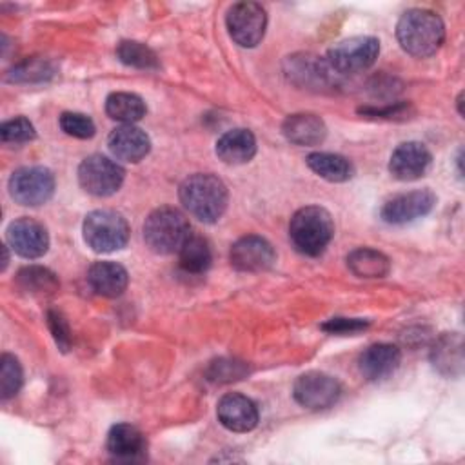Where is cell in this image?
<instances>
[{"label":"cell","mask_w":465,"mask_h":465,"mask_svg":"<svg viewBox=\"0 0 465 465\" xmlns=\"http://www.w3.org/2000/svg\"><path fill=\"white\" fill-rule=\"evenodd\" d=\"M60 127L65 134L74 138H91L96 131L94 122L82 113H64L60 116Z\"/></svg>","instance_id":"obj_33"},{"label":"cell","mask_w":465,"mask_h":465,"mask_svg":"<svg viewBox=\"0 0 465 465\" xmlns=\"http://www.w3.org/2000/svg\"><path fill=\"white\" fill-rule=\"evenodd\" d=\"M430 358L434 367L441 374L460 372L463 358H461V340L454 334H443L432 347Z\"/></svg>","instance_id":"obj_25"},{"label":"cell","mask_w":465,"mask_h":465,"mask_svg":"<svg viewBox=\"0 0 465 465\" xmlns=\"http://www.w3.org/2000/svg\"><path fill=\"white\" fill-rule=\"evenodd\" d=\"M249 372L247 365L236 360H216L207 369V378L216 383H227L243 378Z\"/></svg>","instance_id":"obj_31"},{"label":"cell","mask_w":465,"mask_h":465,"mask_svg":"<svg viewBox=\"0 0 465 465\" xmlns=\"http://www.w3.org/2000/svg\"><path fill=\"white\" fill-rule=\"evenodd\" d=\"M9 193L20 205H42L54 193V176L47 167H20L9 178Z\"/></svg>","instance_id":"obj_7"},{"label":"cell","mask_w":465,"mask_h":465,"mask_svg":"<svg viewBox=\"0 0 465 465\" xmlns=\"http://www.w3.org/2000/svg\"><path fill=\"white\" fill-rule=\"evenodd\" d=\"M178 258H180V267L187 274L205 272L213 260L211 247H209L207 240L202 236H196V234H191L185 240V243L178 251Z\"/></svg>","instance_id":"obj_24"},{"label":"cell","mask_w":465,"mask_h":465,"mask_svg":"<svg viewBox=\"0 0 465 465\" xmlns=\"http://www.w3.org/2000/svg\"><path fill=\"white\" fill-rule=\"evenodd\" d=\"M436 203V196L429 189H420V191H409L392 196L387 200L380 211L383 222L392 223V225H403L409 222H414L427 213Z\"/></svg>","instance_id":"obj_11"},{"label":"cell","mask_w":465,"mask_h":465,"mask_svg":"<svg viewBox=\"0 0 465 465\" xmlns=\"http://www.w3.org/2000/svg\"><path fill=\"white\" fill-rule=\"evenodd\" d=\"M227 29L231 38L242 47H254L265 35L267 15L256 2H238L227 13Z\"/></svg>","instance_id":"obj_9"},{"label":"cell","mask_w":465,"mask_h":465,"mask_svg":"<svg viewBox=\"0 0 465 465\" xmlns=\"http://www.w3.org/2000/svg\"><path fill=\"white\" fill-rule=\"evenodd\" d=\"M16 283L22 291L35 296L53 294L54 291H58V285H60L56 274L47 267H40V265H27L20 269L16 274Z\"/></svg>","instance_id":"obj_26"},{"label":"cell","mask_w":465,"mask_h":465,"mask_svg":"<svg viewBox=\"0 0 465 465\" xmlns=\"http://www.w3.org/2000/svg\"><path fill=\"white\" fill-rule=\"evenodd\" d=\"M0 136L4 142H9V143H24V142L33 140L36 136V133H35L33 124L27 118L18 116V118H13V120H7L2 124Z\"/></svg>","instance_id":"obj_32"},{"label":"cell","mask_w":465,"mask_h":465,"mask_svg":"<svg viewBox=\"0 0 465 465\" xmlns=\"http://www.w3.org/2000/svg\"><path fill=\"white\" fill-rule=\"evenodd\" d=\"M347 265L360 278H383L391 269L389 258L371 247H360L349 252Z\"/></svg>","instance_id":"obj_22"},{"label":"cell","mask_w":465,"mask_h":465,"mask_svg":"<svg viewBox=\"0 0 465 465\" xmlns=\"http://www.w3.org/2000/svg\"><path fill=\"white\" fill-rule=\"evenodd\" d=\"M396 36L409 54L425 58L441 47L445 40V25L434 11L409 9L398 20Z\"/></svg>","instance_id":"obj_1"},{"label":"cell","mask_w":465,"mask_h":465,"mask_svg":"<svg viewBox=\"0 0 465 465\" xmlns=\"http://www.w3.org/2000/svg\"><path fill=\"white\" fill-rule=\"evenodd\" d=\"M229 193L225 183L211 173H196L180 185V202L200 222L213 223L227 209Z\"/></svg>","instance_id":"obj_2"},{"label":"cell","mask_w":465,"mask_h":465,"mask_svg":"<svg viewBox=\"0 0 465 465\" xmlns=\"http://www.w3.org/2000/svg\"><path fill=\"white\" fill-rule=\"evenodd\" d=\"M307 165L329 182H345L354 173L352 163L345 156L334 153H311L307 156Z\"/></svg>","instance_id":"obj_23"},{"label":"cell","mask_w":465,"mask_h":465,"mask_svg":"<svg viewBox=\"0 0 465 465\" xmlns=\"http://www.w3.org/2000/svg\"><path fill=\"white\" fill-rule=\"evenodd\" d=\"M7 242L22 258H40L49 247L47 229L33 218H18L7 227Z\"/></svg>","instance_id":"obj_13"},{"label":"cell","mask_w":465,"mask_h":465,"mask_svg":"<svg viewBox=\"0 0 465 465\" xmlns=\"http://www.w3.org/2000/svg\"><path fill=\"white\" fill-rule=\"evenodd\" d=\"M116 54H118L120 62H124L125 65L136 67V69H156L158 67L156 53L142 42L124 40V42H120Z\"/></svg>","instance_id":"obj_28"},{"label":"cell","mask_w":465,"mask_h":465,"mask_svg":"<svg viewBox=\"0 0 465 465\" xmlns=\"http://www.w3.org/2000/svg\"><path fill=\"white\" fill-rule=\"evenodd\" d=\"M334 234L331 214L318 205L302 207L289 223V236L296 251L307 256H318L325 251Z\"/></svg>","instance_id":"obj_3"},{"label":"cell","mask_w":465,"mask_h":465,"mask_svg":"<svg viewBox=\"0 0 465 465\" xmlns=\"http://www.w3.org/2000/svg\"><path fill=\"white\" fill-rule=\"evenodd\" d=\"M282 131L296 145H318L327 134L323 120L312 113H296L285 118Z\"/></svg>","instance_id":"obj_19"},{"label":"cell","mask_w":465,"mask_h":465,"mask_svg":"<svg viewBox=\"0 0 465 465\" xmlns=\"http://www.w3.org/2000/svg\"><path fill=\"white\" fill-rule=\"evenodd\" d=\"M107 145L111 153L124 162H140L151 149V140L140 127L124 124L109 134Z\"/></svg>","instance_id":"obj_18"},{"label":"cell","mask_w":465,"mask_h":465,"mask_svg":"<svg viewBox=\"0 0 465 465\" xmlns=\"http://www.w3.org/2000/svg\"><path fill=\"white\" fill-rule=\"evenodd\" d=\"M84 240L96 252L118 251L129 240V223L113 209H96L84 220Z\"/></svg>","instance_id":"obj_5"},{"label":"cell","mask_w":465,"mask_h":465,"mask_svg":"<svg viewBox=\"0 0 465 465\" xmlns=\"http://www.w3.org/2000/svg\"><path fill=\"white\" fill-rule=\"evenodd\" d=\"M127 271L116 262H96L87 272L91 289L107 298L120 296L127 287Z\"/></svg>","instance_id":"obj_21"},{"label":"cell","mask_w":465,"mask_h":465,"mask_svg":"<svg viewBox=\"0 0 465 465\" xmlns=\"http://www.w3.org/2000/svg\"><path fill=\"white\" fill-rule=\"evenodd\" d=\"M276 252L272 245L256 234H247L236 240L231 247V265L242 272H262L272 267Z\"/></svg>","instance_id":"obj_12"},{"label":"cell","mask_w":465,"mask_h":465,"mask_svg":"<svg viewBox=\"0 0 465 465\" xmlns=\"http://www.w3.org/2000/svg\"><path fill=\"white\" fill-rule=\"evenodd\" d=\"M216 414L220 423L232 432L252 430L258 423V409L254 401L238 392L222 396L216 407Z\"/></svg>","instance_id":"obj_14"},{"label":"cell","mask_w":465,"mask_h":465,"mask_svg":"<svg viewBox=\"0 0 465 465\" xmlns=\"http://www.w3.org/2000/svg\"><path fill=\"white\" fill-rule=\"evenodd\" d=\"M369 322L361 318H332L322 325L323 331L331 334H356L363 329H367Z\"/></svg>","instance_id":"obj_35"},{"label":"cell","mask_w":465,"mask_h":465,"mask_svg":"<svg viewBox=\"0 0 465 465\" xmlns=\"http://www.w3.org/2000/svg\"><path fill=\"white\" fill-rule=\"evenodd\" d=\"M22 367L18 360L11 354H4L0 358V394L2 400L13 398L22 385Z\"/></svg>","instance_id":"obj_30"},{"label":"cell","mask_w":465,"mask_h":465,"mask_svg":"<svg viewBox=\"0 0 465 465\" xmlns=\"http://www.w3.org/2000/svg\"><path fill=\"white\" fill-rule=\"evenodd\" d=\"M147 449L145 436L131 423H116L107 434V450L116 461H138Z\"/></svg>","instance_id":"obj_16"},{"label":"cell","mask_w":465,"mask_h":465,"mask_svg":"<svg viewBox=\"0 0 465 465\" xmlns=\"http://www.w3.org/2000/svg\"><path fill=\"white\" fill-rule=\"evenodd\" d=\"M380 53V42L374 36H351L329 49L327 62L340 74H352L369 69Z\"/></svg>","instance_id":"obj_6"},{"label":"cell","mask_w":465,"mask_h":465,"mask_svg":"<svg viewBox=\"0 0 465 465\" xmlns=\"http://www.w3.org/2000/svg\"><path fill=\"white\" fill-rule=\"evenodd\" d=\"M53 74V67L44 58H27L22 64L15 65L7 74L11 82H42Z\"/></svg>","instance_id":"obj_29"},{"label":"cell","mask_w":465,"mask_h":465,"mask_svg":"<svg viewBox=\"0 0 465 465\" xmlns=\"http://www.w3.org/2000/svg\"><path fill=\"white\" fill-rule=\"evenodd\" d=\"M105 113L118 122L133 124L145 114V104L138 94L133 93H113L107 96Z\"/></svg>","instance_id":"obj_27"},{"label":"cell","mask_w":465,"mask_h":465,"mask_svg":"<svg viewBox=\"0 0 465 465\" xmlns=\"http://www.w3.org/2000/svg\"><path fill=\"white\" fill-rule=\"evenodd\" d=\"M430 163L429 149L420 142L400 143L389 160V171L394 178L411 182L420 178Z\"/></svg>","instance_id":"obj_15"},{"label":"cell","mask_w":465,"mask_h":465,"mask_svg":"<svg viewBox=\"0 0 465 465\" xmlns=\"http://www.w3.org/2000/svg\"><path fill=\"white\" fill-rule=\"evenodd\" d=\"M256 153V138L249 129H231L216 142V154L223 163L240 165Z\"/></svg>","instance_id":"obj_20"},{"label":"cell","mask_w":465,"mask_h":465,"mask_svg":"<svg viewBox=\"0 0 465 465\" xmlns=\"http://www.w3.org/2000/svg\"><path fill=\"white\" fill-rule=\"evenodd\" d=\"M400 360H401V352L396 345L374 343L360 354L358 367L363 378L371 381H378L391 376L398 369Z\"/></svg>","instance_id":"obj_17"},{"label":"cell","mask_w":465,"mask_h":465,"mask_svg":"<svg viewBox=\"0 0 465 465\" xmlns=\"http://www.w3.org/2000/svg\"><path fill=\"white\" fill-rule=\"evenodd\" d=\"M124 169L102 154L87 156L78 167L80 185L94 196H111L124 183Z\"/></svg>","instance_id":"obj_8"},{"label":"cell","mask_w":465,"mask_h":465,"mask_svg":"<svg viewBox=\"0 0 465 465\" xmlns=\"http://www.w3.org/2000/svg\"><path fill=\"white\" fill-rule=\"evenodd\" d=\"M47 325L53 332V338L56 341V345L65 352L71 349V331H69V325L65 322V318L62 316L60 311H47Z\"/></svg>","instance_id":"obj_34"},{"label":"cell","mask_w":465,"mask_h":465,"mask_svg":"<svg viewBox=\"0 0 465 465\" xmlns=\"http://www.w3.org/2000/svg\"><path fill=\"white\" fill-rule=\"evenodd\" d=\"M191 236V225L185 214L174 207L154 209L143 223V240L158 254L178 252Z\"/></svg>","instance_id":"obj_4"},{"label":"cell","mask_w":465,"mask_h":465,"mask_svg":"<svg viewBox=\"0 0 465 465\" xmlns=\"http://www.w3.org/2000/svg\"><path fill=\"white\" fill-rule=\"evenodd\" d=\"M292 394L300 405L318 411V409H327L340 400L341 385L338 383L336 378L325 372L311 371L302 374L294 381Z\"/></svg>","instance_id":"obj_10"}]
</instances>
